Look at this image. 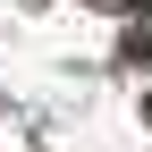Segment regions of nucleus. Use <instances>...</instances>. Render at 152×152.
<instances>
[{"mask_svg": "<svg viewBox=\"0 0 152 152\" xmlns=\"http://www.w3.org/2000/svg\"><path fill=\"white\" fill-rule=\"evenodd\" d=\"M135 51H144V59H152V34H135Z\"/></svg>", "mask_w": 152, "mask_h": 152, "instance_id": "nucleus-1", "label": "nucleus"}, {"mask_svg": "<svg viewBox=\"0 0 152 152\" xmlns=\"http://www.w3.org/2000/svg\"><path fill=\"white\" fill-rule=\"evenodd\" d=\"M144 127H152V93H144Z\"/></svg>", "mask_w": 152, "mask_h": 152, "instance_id": "nucleus-2", "label": "nucleus"}]
</instances>
